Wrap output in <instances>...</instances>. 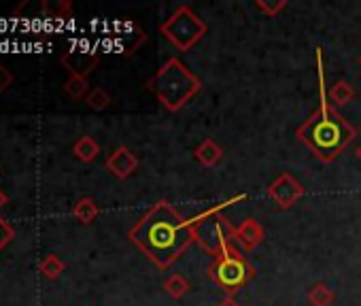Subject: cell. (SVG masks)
I'll return each instance as SVG.
<instances>
[{
	"instance_id": "24",
	"label": "cell",
	"mask_w": 361,
	"mask_h": 306,
	"mask_svg": "<svg viewBox=\"0 0 361 306\" xmlns=\"http://www.w3.org/2000/svg\"><path fill=\"white\" fill-rule=\"evenodd\" d=\"M9 202V196L5 194V190L3 188H0V211H3L5 209V204Z\"/></svg>"
},
{
	"instance_id": "14",
	"label": "cell",
	"mask_w": 361,
	"mask_h": 306,
	"mask_svg": "<svg viewBox=\"0 0 361 306\" xmlns=\"http://www.w3.org/2000/svg\"><path fill=\"white\" fill-rule=\"evenodd\" d=\"M308 302L312 306H331L336 302V293L325 283H317L308 291Z\"/></svg>"
},
{
	"instance_id": "5",
	"label": "cell",
	"mask_w": 361,
	"mask_h": 306,
	"mask_svg": "<svg viewBox=\"0 0 361 306\" xmlns=\"http://www.w3.org/2000/svg\"><path fill=\"white\" fill-rule=\"evenodd\" d=\"M209 274L219 287H224L230 295H234L253 276V266L232 245L219 257H215V264L211 266Z\"/></svg>"
},
{
	"instance_id": "11",
	"label": "cell",
	"mask_w": 361,
	"mask_h": 306,
	"mask_svg": "<svg viewBox=\"0 0 361 306\" xmlns=\"http://www.w3.org/2000/svg\"><path fill=\"white\" fill-rule=\"evenodd\" d=\"M194 156H196V160H198L202 166H215V164L221 160L224 151H221V147H219L215 140L207 138L202 145H198V149L194 151Z\"/></svg>"
},
{
	"instance_id": "16",
	"label": "cell",
	"mask_w": 361,
	"mask_h": 306,
	"mask_svg": "<svg viewBox=\"0 0 361 306\" xmlns=\"http://www.w3.org/2000/svg\"><path fill=\"white\" fill-rule=\"evenodd\" d=\"M64 92L68 98L73 100H81L90 94V87H87V79L85 77H77V75H71L68 81L64 83Z\"/></svg>"
},
{
	"instance_id": "4",
	"label": "cell",
	"mask_w": 361,
	"mask_h": 306,
	"mask_svg": "<svg viewBox=\"0 0 361 306\" xmlns=\"http://www.w3.org/2000/svg\"><path fill=\"white\" fill-rule=\"evenodd\" d=\"M151 92L170 111H178L198 90L200 81L180 64L178 60H168L166 66L149 81Z\"/></svg>"
},
{
	"instance_id": "9",
	"label": "cell",
	"mask_w": 361,
	"mask_h": 306,
	"mask_svg": "<svg viewBox=\"0 0 361 306\" xmlns=\"http://www.w3.org/2000/svg\"><path fill=\"white\" fill-rule=\"evenodd\" d=\"M60 62L68 68L71 75H77V77H87L96 64H98V56L96 54H87V51H77V49H71L66 51Z\"/></svg>"
},
{
	"instance_id": "2",
	"label": "cell",
	"mask_w": 361,
	"mask_h": 306,
	"mask_svg": "<svg viewBox=\"0 0 361 306\" xmlns=\"http://www.w3.org/2000/svg\"><path fill=\"white\" fill-rule=\"evenodd\" d=\"M353 136L355 128L325 102L298 130V138L323 162L336 160L338 153L353 140Z\"/></svg>"
},
{
	"instance_id": "18",
	"label": "cell",
	"mask_w": 361,
	"mask_h": 306,
	"mask_svg": "<svg viewBox=\"0 0 361 306\" xmlns=\"http://www.w3.org/2000/svg\"><path fill=\"white\" fill-rule=\"evenodd\" d=\"M164 289L168 291V295H172V298H183L188 291H190V283H188V279L185 276H180V274H172V276H168L166 279V283H164Z\"/></svg>"
},
{
	"instance_id": "10",
	"label": "cell",
	"mask_w": 361,
	"mask_h": 306,
	"mask_svg": "<svg viewBox=\"0 0 361 306\" xmlns=\"http://www.w3.org/2000/svg\"><path fill=\"white\" fill-rule=\"evenodd\" d=\"M264 240V228L255 219H245L236 228V245H240L247 251H253Z\"/></svg>"
},
{
	"instance_id": "17",
	"label": "cell",
	"mask_w": 361,
	"mask_h": 306,
	"mask_svg": "<svg viewBox=\"0 0 361 306\" xmlns=\"http://www.w3.org/2000/svg\"><path fill=\"white\" fill-rule=\"evenodd\" d=\"M66 270V264L58 257V255H47L43 262H41V274L45 276V279H49V281H54V279H58L62 272Z\"/></svg>"
},
{
	"instance_id": "26",
	"label": "cell",
	"mask_w": 361,
	"mask_h": 306,
	"mask_svg": "<svg viewBox=\"0 0 361 306\" xmlns=\"http://www.w3.org/2000/svg\"><path fill=\"white\" fill-rule=\"evenodd\" d=\"M359 62H361V58H359Z\"/></svg>"
},
{
	"instance_id": "13",
	"label": "cell",
	"mask_w": 361,
	"mask_h": 306,
	"mask_svg": "<svg viewBox=\"0 0 361 306\" xmlns=\"http://www.w3.org/2000/svg\"><path fill=\"white\" fill-rule=\"evenodd\" d=\"M73 215H75L77 221H81L83 226H87V224H92L98 217V204L92 198L83 196V198L77 200V204L73 209Z\"/></svg>"
},
{
	"instance_id": "12",
	"label": "cell",
	"mask_w": 361,
	"mask_h": 306,
	"mask_svg": "<svg viewBox=\"0 0 361 306\" xmlns=\"http://www.w3.org/2000/svg\"><path fill=\"white\" fill-rule=\"evenodd\" d=\"M73 153H75V158L79 162H94L98 158V153H100V145L92 138V136H81L75 145H73Z\"/></svg>"
},
{
	"instance_id": "21",
	"label": "cell",
	"mask_w": 361,
	"mask_h": 306,
	"mask_svg": "<svg viewBox=\"0 0 361 306\" xmlns=\"http://www.w3.org/2000/svg\"><path fill=\"white\" fill-rule=\"evenodd\" d=\"M255 7H257L259 11H264L266 16H270V18H272V16H276L281 9H285V7H287V3H285V0H281V3H274V5H272V3H266V0H257Z\"/></svg>"
},
{
	"instance_id": "3",
	"label": "cell",
	"mask_w": 361,
	"mask_h": 306,
	"mask_svg": "<svg viewBox=\"0 0 361 306\" xmlns=\"http://www.w3.org/2000/svg\"><path fill=\"white\" fill-rule=\"evenodd\" d=\"M247 200V194H240V196H234L204 213H200L198 217H194L190 221V230H192V236L194 240L211 255L219 257L228 247L236 245V230L232 228V224L221 215V211L226 207H230L232 202H243Z\"/></svg>"
},
{
	"instance_id": "7",
	"label": "cell",
	"mask_w": 361,
	"mask_h": 306,
	"mask_svg": "<svg viewBox=\"0 0 361 306\" xmlns=\"http://www.w3.org/2000/svg\"><path fill=\"white\" fill-rule=\"evenodd\" d=\"M268 196H270L281 209H289V207H293V204L304 196V188H302L291 175H281L276 181L270 183Z\"/></svg>"
},
{
	"instance_id": "19",
	"label": "cell",
	"mask_w": 361,
	"mask_h": 306,
	"mask_svg": "<svg viewBox=\"0 0 361 306\" xmlns=\"http://www.w3.org/2000/svg\"><path fill=\"white\" fill-rule=\"evenodd\" d=\"M85 102L90 109L94 111H104L109 104H111V96L102 90V87H94L87 96H85Z\"/></svg>"
},
{
	"instance_id": "1",
	"label": "cell",
	"mask_w": 361,
	"mask_h": 306,
	"mask_svg": "<svg viewBox=\"0 0 361 306\" xmlns=\"http://www.w3.org/2000/svg\"><path fill=\"white\" fill-rule=\"evenodd\" d=\"M130 240L157 266L168 268L192 245L190 221L180 217L168 202L159 200L132 230Z\"/></svg>"
},
{
	"instance_id": "15",
	"label": "cell",
	"mask_w": 361,
	"mask_h": 306,
	"mask_svg": "<svg viewBox=\"0 0 361 306\" xmlns=\"http://www.w3.org/2000/svg\"><path fill=\"white\" fill-rule=\"evenodd\" d=\"M329 100L334 102V104H338V106H344V104H348L353 98H355V90H353V85L350 83H346V81H338L336 85H331V90H329Z\"/></svg>"
},
{
	"instance_id": "25",
	"label": "cell",
	"mask_w": 361,
	"mask_h": 306,
	"mask_svg": "<svg viewBox=\"0 0 361 306\" xmlns=\"http://www.w3.org/2000/svg\"><path fill=\"white\" fill-rule=\"evenodd\" d=\"M355 158H357V160L361 162V147H357V151H355Z\"/></svg>"
},
{
	"instance_id": "22",
	"label": "cell",
	"mask_w": 361,
	"mask_h": 306,
	"mask_svg": "<svg viewBox=\"0 0 361 306\" xmlns=\"http://www.w3.org/2000/svg\"><path fill=\"white\" fill-rule=\"evenodd\" d=\"M13 85V75L7 66L0 64V92H5Z\"/></svg>"
},
{
	"instance_id": "8",
	"label": "cell",
	"mask_w": 361,
	"mask_h": 306,
	"mask_svg": "<svg viewBox=\"0 0 361 306\" xmlns=\"http://www.w3.org/2000/svg\"><path fill=\"white\" fill-rule=\"evenodd\" d=\"M138 169V158L128 147H117L106 158V171L117 179H128Z\"/></svg>"
},
{
	"instance_id": "6",
	"label": "cell",
	"mask_w": 361,
	"mask_h": 306,
	"mask_svg": "<svg viewBox=\"0 0 361 306\" xmlns=\"http://www.w3.org/2000/svg\"><path fill=\"white\" fill-rule=\"evenodd\" d=\"M161 32L176 49L190 51L207 35V26L190 7H178L176 13L161 24Z\"/></svg>"
},
{
	"instance_id": "23",
	"label": "cell",
	"mask_w": 361,
	"mask_h": 306,
	"mask_svg": "<svg viewBox=\"0 0 361 306\" xmlns=\"http://www.w3.org/2000/svg\"><path fill=\"white\" fill-rule=\"evenodd\" d=\"M217 306H240V304L234 300V295H228V298H224Z\"/></svg>"
},
{
	"instance_id": "20",
	"label": "cell",
	"mask_w": 361,
	"mask_h": 306,
	"mask_svg": "<svg viewBox=\"0 0 361 306\" xmlns=\"http://www.w3.org/2000/svg\"><path fill=\"white\" fill-rule=\"evenodd\" d=\"M13 238H16V228L7 219L0 217V251H3Z\"/></svg>"
}]
</instances>
